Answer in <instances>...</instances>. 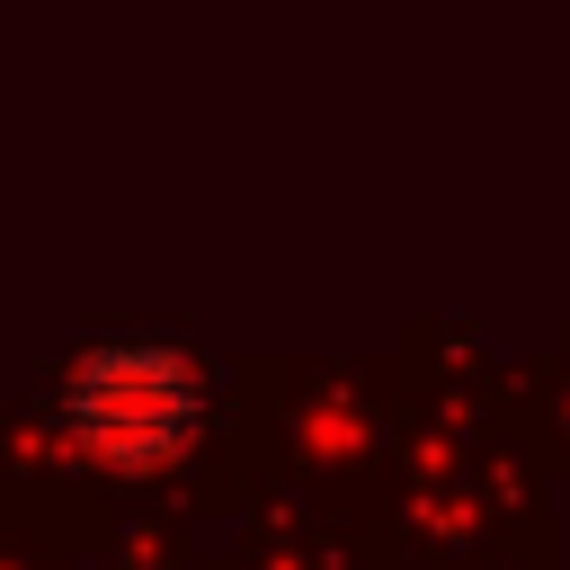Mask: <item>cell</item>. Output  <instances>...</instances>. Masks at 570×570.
Returning a JSON list of instances; mask_svg holds the SVG:
<instances>
[{"label":"cell","mask_w":570,"mask_h":570,"mask_svg":"<svg viewBox=\"0 0 570 570\" xmlns=\"http://www.w3.org/2000/svg\"><path fill=\"white\" fill-rule=\"evenodd\" d=\"M62 419L89 454H107L116 472H151L169 463L196 419H205V383L178 347H151V338H125V347H98L71 383H62Z\"/></svg>","instance_id":"obj_1"}]
</instances>
